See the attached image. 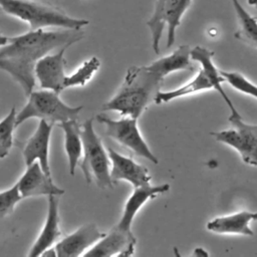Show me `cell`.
Instances as JSON below:
<instances>
[{
	"mask_svg": "<svg viewBox=\"0 0 257 257\" xmlns=\"http://www.w3.org/2000/svg\"><path fill=\"white\" fill-rule=\"evenodd\" d=\"M83 37L82 29H37L9 37L0 47V69L8 72L28 96L35 86L36 62L53 49L70 46Z\"/></svg>",
	"mask_w": 257,
	"mask_h": 257,
	"instance_id": "cell-1",
	"label": "cell"
},
{
	"mask_svg": "<svg viewBox=\"0 0 257 257\" xmlns=\"http://www.w3.org/2000/svg\"><path fill=\"white\" fill-rule=\"evenodd\" d=\"M163 78L149 65L131 66L117 92L101 106L102 111H117L123 116L139 118L155 101Z\"/></svg>",
	"mask_w": 257,
	"mask_h": 257,
	"instance_id": "cell-2",
	"label": "cell"
},
{
	"mask_svg": "<svg viewBox=\"0 0 257 257\" xmlns=\"http://www.w3.org/2000/svg\"><path fill=\"white\" fill-rule=\"evenodd\" d=\"M0 7L7 14L27 22L31 30L46 27L82 29L89 23L86 19L69 16L57 6L35 0H1Z\"/></svg>",
	"mask_w": 257,
	"mask_h": 257,
	"instance_id": "cell-3",
	"label": "cell"
},
{
	"mask_svg": "<svg viewBox=\"0 0 257 257\" xmlns=\"http://www.w3.org/2000/svg\"><path fill=\"white\" fill-rule=\"evenodd\" d=\"M82 160L80 169L87 184L92 182L100 189L112 188L110 161L100 138L93 128V119L87 118L81 124Z\"/></svg>",
	"mask_w": 257,
	"mask_h": 257,
	"instance_id": "cell-4",
	"label": "cell"
},
{
	"mask_svg": "<svg viewBox=\"0 0 257 257\" xmlns=\"http://www.w3.org/2000/svg\"><path fill=\"white\" fill-rule=\"evenodd\" d=\"M27 97L26 104L16 114L17 126L33 117L44 119L56 125L68 119H78L83 107L82 105H67L59 97V92L45 88L32 90Z\"/></svg>",
	"mask_w": 257,
	"mask_h": 257,
	"instance_id": "cell-5",
	"label": "cell"
},
{
	"mask_svg": "<svg viewBox=\"0 0 257 257\" xmlns=\"http://www.w3.org/2000/svg\"><path fill=\"white\" fill-rule=\"evenodd\" d=\"M192 0H157L152 17L147 25L152 35V46L155 53H160V41L167 26V48L173 46L176 30L181 24L182 17L190 7Z\"/></svg>",
	"mask_w": 257,
	"mask_h": 257,
	"instance_id": "cell-6",
	"label": "cell"
},
{
	"mask_svg": "<svg viewBox=\"0 0 257 257\" xmlns=\"http://www.w3.org/2000/svg\"><path fill=\"white\" fill-rule=\"evenodd\" d=\"M228 120L232 128L213 132L211 136L236 150L245 164L257 167V124L246 123L238 111L231 112Z\"/></svg>",
	"mask_w": 257,
	"mask_h": 257,
	"instance_id": "cell-7",
	"label": "cell"
},
{
	"mask_svg": "<svg viewBox=\"0 0 257 257\" xmlns=\"http://www.w3.org/2000/svg\"><path fill=\"white\" fill-rule=\"evenodd\" d=\"M138 118L124 116L120 119H112L103 113L96 115V120L105 126V135L130 149L139 157L145 158L153 164H158V158L152 153L138 127Z\"/></svg>",
	"mask_w": 257,
	"mask_h": 257,
	"instance_id": "cell-8",
	"label": "cell"
},
{
	"mask_svg": "<svg viewBox=\"0 0 257 257\" xmlns=\"http://www.w3.org/2000/svg\"><path fill=\"white\" fill-rule=\"evenodd\" d=\"M69 46H62L52 54H46L40 58L34 67V74L41 88L50 89L56 92L64 90L65 79V50Z\"/></svg>",
	"mask_w": 257,
	"mask_h": 257,
	"instance_id": "cell-9",
	"label": "cell"
},
{
	"mask_svg": "<svg viewBox=\"0 0 257 257\" xmlns=\"http://www.w3.org/2000/svg\"><path fill=\"white\" fill-rule=\"evenodd\" d=\"M52 123L40 119L33 135L20 146L25 166L38 162L42 170L51 177L49 166V144L53 128Z\"/></svg>",
	"mask_w": 257,
	"mask_h": 257,
	"instance_id": "cell-10",
	"label": "cell"
},
{
	"mask_svg": "<svg viewBox=\"0 0 257 257\" xmlns=\"http://www.w3.org/2000/svg\"><path fill=\"white\" fill-rule=\"evenodd\" d=\"M104 235L105 233L100 232L95 224H84L56 242L54 245L55 254L57 257L84 255Z\"/></svg>",
	"mask_w": 257,
	"mask_h": 257,
	"instance_id": "cell-11",
	"label": "cell"
},
{
	"mask_svg": "<svg viewBox=\"0 0 257 257\" xmlns=\"http://www.w3.org/2000/svg\"><path fill=\"white\" fill-rule=\"evenodd\" d=\"M22 199L38 196L64 194V190L57 187L50 176H48L40 167L38 162L26 166L23 175L16 182Z\"/></svg>",
	"mask_w": 257,
	"mask_h": 257,
	"instance_id": "cell-12",
	"label": "cell"
},
{
	"mask_svg": "<svg viewBox=\"0 0 257 257\" xmlns=\"http://www.w3.org/2000/svg\"><path fill=\"white\" fill-rule=\"evenodd\" d=\"M110 161V179L115 185L119 181L130 182L134 188L150 185L151 176L146 167L135 162L132 158L125 157L114 151L107 149Z\"/></svg>",
	"mask_w": 257,
	"mask_h": 257,
	"instance_id": "cell-13",
	"label": "cell"
},
{
	"mask_svg": "<svg viewBox=\"0 0 257 257\" xmlns=\"http://www.w3.org/2000/svg\"><path fill=\"white\" fill-rule=\"evenodd\" d=\"M169 190V184H162L158 186H151L150 184L148 186L135 188L133 194L130 196L124 205L120 219L113 226V228L124 235L134 236L132 232V224L135 216L138 214L140 209L150 199H154L159 195L167 193Z\"/></svg>",
	"mask_w": 257,
	"mask_h": 257,
	"instance_id": "cell-14",
	"label": "cell"
},
{
	"mask_svg": "<svg viewBox=\"0 0 257 257\" xmlns=\"http://www.w3.org/2000/svg\"><path fill=\"white\" fill-rule=\"evenodd\" d=\"M59 196L49 195L47 215L42 227V230L35 240L34 244L31 246L28 256L36 257L41 256V254L47 249L53 247L56 242L61 237V230L59 228Z\"/></svg>",
	"mask_w": 257,
	"mask_h": 257,
	"instance_id": "cell-15",
	"label": "cell"
},
{
	"mask_svg": "<svg viewBox=\"0 0 257 257\" xmlns=\"http://www.w3.org/2000/svg\"><path fill=\"white\" fill-rule=\"evenodd\" d=\"M137 239L135 236L124 235L113 227L108 233L99 239L83 256L111 257L132 256L135 252Z\"/></svg>",
	"mask_w": 257,
	"mask_h": 257,
	"instance_id": "cell-16",
	"label": "cell"
},
{
	"mask_svg": "<svg viewBox=\"0 0 257 257\" xmlns=\"http://www.w3.org/2000/svg\"><path fill=\"white\" fill-rule=\"evenodd\" d=\"M257 221V212L240 211L230 215L217 217L209 221L206 225L207 230L218 234H238L253 236L250 222Z\"/></svg>",
	"mask_w": 257,
	"mask_h": 257,
	"instance_id": "cell-17",
	"label": "cell"
},
{
	"mask_svg": "<svg viewBox=\"0 0 257 257\" xmlns=\"http://www.w3.org/2000/svg\"><path fill=\"white\" fill-rule=\"evenodd\" d=\"M213 55L214 51L209 50L206 47L203 46H195L193 49L190 51V57L192 60L197 61L201 65V69L209 76L211 79V82L213 84V89L219 92V94L222 96L226 104L228 105L229 109L231 112L237 111L234 103L230 99V97L227 95L225 90L222 87V82L224 81L223 77L220 75L219 70L216 68L213 62Z\"/></svg>",
	"mask_w": 257,
	"mask_h": 257,
	"instance_id": "cell-18",
	"label": "cell"
},
{
	"mask_svg": "<svg viewBox=\"0 0 257 257\" xmlns=\"http://www.w3.org/2000/svg\"><path fill=\"white\" fill-rule=\"evenodd\" d=\"M64 135V150L67 156L68 171L71 176L74 175L75 169L79 164L82 156L81 125L78 119H68L57 124Z\"/></svg>",
	"mask_w": 257,
	"mask_h": 257,
	"instance_id": "cell-19",
	"label": "cell"
},
{
	"mask_svg": "<svg viewBox=\"0 0 257 257\" xmlns=\"http://www.w3.org/2000/svg\"><path fill=\"white\" fill-rule=\"evenodd\" d=\"M191 48L188 45L179 46L170 55L161 57L151 64L149 67L154 70L163 79L170 73L179 70L194 71L195 66L191 61L190 57Z\"/></svg>",
	"mask_w": 257,
	"mask_h": 257,
	"instance_id": "cell-20",
	"label": "cell"
},
{
	"mask_svg": "<svg viewBox=\"0 0 257 257\" xmlns=\"http://www.w3.org/2000/svg\"><path fill=\"white\" fill-rule=\"evenodd\" d=\"M213 88V84L211 82V79L209 76L202 70L200 69L198 74L189 82L186 84L175 88L173 90H168V91H159L155 101L157 104H161L164 102H169L175 98L185 96L191 93L195 92H201L205 90H209Z\"/></svg>",
	"mask_w": 257,
	"mask_h": 257,
	"instance_id": "cell-21",
	"label": "cell"
},
{
	"mask_svg": "<svg viewBox=\"0 0 257 257\" xmlns=\"http://www.w3.org/2000/svg\"><path fill=\"white\" fill-rule=\"evenodd\" d=\"M231 2L239 23V28L234 36L249 46L257 48V18L252 16L239 0H231Z\"/></svg>",
	"mask_w": 257,
	"mask_h": 257,
	"instance_id": "cell-22",
	"label": "cell"
},
{
	"mask_svg": "<svg viewBox=\"0 0 257 257\" xmlns=\"http://www.w3.org/2000/svg\"><path fill=\"white\" fill-rule=\"evenodd\" d=\"M100 61L97 57L92 56L91 58L84 61L75 71L65 76L63 87L64 89L75 86H84L98 70Z\"/></svg>",
	"mask_w": 257,
	"mask_h": 257,
	"instance_id": "cell-23",
	"label": "cell"
},
{
	"mask_svg": "<svg viewBox=\"0 0 257 257\" xmlns=\"http://www.w3.org/2000/svg\"><path fill=\"white\" fill-rule=\"evenodd\" d=\"M16 108L13 106L10 111L0 120V160L7 157L14 145V130L16 125Z\"/></svg>",
	"mask_w": 257,
	"mask_h": 257,
	"instance_id": "cell-24",
	"label": "cell"
},
{
	"mask_svg": "<svg viewBox=\"0 0 257 257\" xmlns=\"http://www.w3.org/2000/svg\"><path fill=\"white\" fill-rule=\"evenodd\" d=\"M224 81H227L236 90L248 94L257 99V85L247 79L243 74L236 71L219 70Z\"/></svg>",
	"mask_w": 257,
	"mask_h": 257,
	"instance_id": "cell-25",
	"label": "cell"
},
{
	"mask_svg": "<svg viewBox=\"0 0 257 257\" xmlns=\"http://www.w3.org/2000/svg\"><path fill=\"white\" fill-rule=\"evenodd\" d=\"M22 199L17 184H14L9 189L0 192V219L13 213L15 206Z\"/></svg>",
	"mask_w": 257,
	"mask_h": 257,
	"instance_id": "cell-26",
	"label": "cell"
},
{
	"mask_svg": "<svg viewBox=\"0 0 257 257\" xmlns=\"http://www.w3.org/2000/svg\"><path fill=\"white\" fill-rule=\"evenodd\" d=\"M8 36H5V35H3L1 32H0V47L1 46H3V45H5L7 42H8Z\"/></svg>",
	"mask_w": 257,
	"mask_h": 257,
	"instance_id": "cell-27",
	"label": "cell"
},
{
	"mask_svg": "<svg viewBox=\"0 0 257 257\" xmlns=\"http://www.w3.org/2000/svg\"><path fill=\"white\" fill-rule=\"evenodd\" d=\"M247 3L250 6H254V7L257 8V0H247Z\"/></svg>",
	"mask_w": 257,
	"mask_h": 257,
	"instance_id": "cell-28",
	"label": "cell"
},
{
	"mask_svg": "<svg viewBox=\"0 0 257 257\" xmlns=\"http://www.w3.org/2000/svg\"><path fill=\"white\" fill-rule=\"evenodd\" d=\"M0 1H1V0H0Z\"/></svg>",
	"mask_w": 257,
	"mask_h": 257,
	"instance_id": "cell-29",
	"label": "cell"
}]
</instances>
